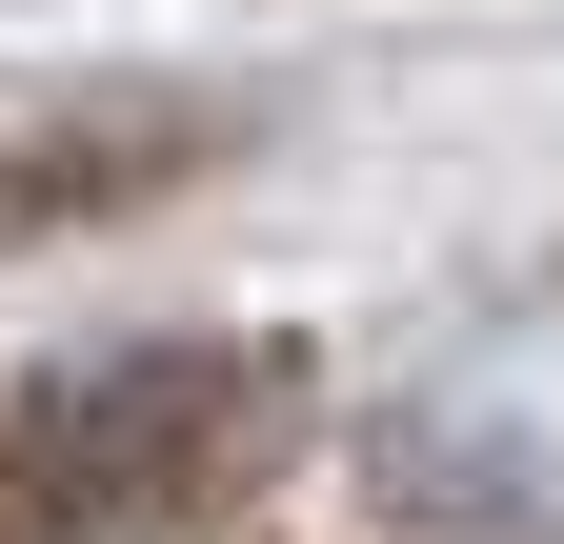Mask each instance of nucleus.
I'll return each mask as SVG.
<instances>
[{"mask_svg":"<svg viewBox=\"0 0 564 544\" xmlns=\"http://www.w3.org/2000/svg\"><path fill=\"white\" fill-rule=\"evenodd\" d=\"M162 403H182V363L61 383V424H41V485H61V504H162V485H223V464H262V403H282V363H262L242 403H202V424H162Z\"/></svg>","mask_w":564,"mask_h":544,"instance_id":"2","label":"nucleus"},{"mask_svg":"<svg viewBox=\"0 0 564 544\" xmlns=\"http://www.w3.org/2000/svg\"><path fill=\"white\" fill-rule=\"evenodd\" d=\"M242 121L223 101H0V262L21 242H82V222H141L223 162Z\"/></svg>","mask_w":564,"mask_h":544,"instance_id":"1","label":"nucleus"}]
</instances>
